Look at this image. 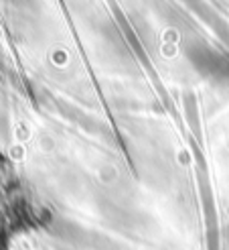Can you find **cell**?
I'll return each instance as SVG.
<instances>
[{"mask_svg":"<svg viewBox=\"0 0 229 250\" xmlns=\"http://www.w3.org/2000/svg\"><path fill=\"white\" fill-rule=\"evenodd\" d=\"M185 57L199 76L215 83H229V55L209 45L205 39H189L185 43Z\"/></svg>","mask_w":229,"mask_h":250,"instance_id":"obj_1","label":"cell"},{"mask_svg":"<svg viewBox=\"0 0 229 250\" xmlns=\"http://www.w3.org/2000/svg\"><path fill=\"white\" fill-rule=\"evenodd\" d=\"M181 2L207 24L221 41H229V22L215 10L207 0H181Z\"/></svg>","mask_w":229,"mask_h":250,"instance_id":"obj_2","label":"cell"},{"mask_svg":"<svg viewBox=\"0 0 229 250\" xmlns=\"http://www.w3.org/2000/svg\"><path fill=\"white\" fill-rule=\"evenodd\" d=\"M213 2H217V4H229V0H213Z\"/></svg>","mask_w":229,"mask_h":250,"instance_id":"obj_3","label":"cell"}]
</instances>
